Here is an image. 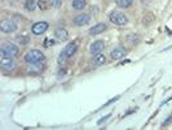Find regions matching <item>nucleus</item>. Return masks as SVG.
<instances>
[{"label":"nucleus","instance_id":"obj_7","mask_svg":"<svg viewBox=\"0 0 172 130\" xmlns=\"http://www.w3.org/2000/svg\"><path fill=\"white\" fill-rule=\"evenodd\" d=\"M0 66H2L4 70H13V69L16 68V64H14V61L12 60V57H5V56H3L2 61H0Z\"/></svg>","mask_w":172,"mask_h":130},{"label":"nucleus","instance_id":"obj_5","mask_svg":"<svg viewBox=\"0 0 172 130\" xmlns=\"http://www.w3.org/2000/svg\"><path fill=\"white\" fill-rule=\"evenodd\" d=\"M0 29H2L3 33H12L17 29V25L11 20H4L0 22Z\"/></svg>","mask_w":172,"mask_h":130},{"label":"nucleus","instance_id":"obj_20","mask_svg":"<svg viewBox=\"0 0 172 130\" xmlns=\"http://www.w3.org/2000/svg\"><path fill=\"white\" fill-rule=\"evenodd\" d=\"M109 117H110V116H105V117H104V118H101V120H100V121H98V125H101V124H102V122H104V121H106V120H108V118H109Z\"/></svg>","mask_w":172,"mask_h":130},{"label":"nucleus","instance_id":"obj_4","mask_svg":"<svg viewBox=\"0 0 172 130\" xmlns=\"http://www.w3.org/2000/svg\"><path fill=\"white\" fill-rule=\"evenodd\" d=\"M76 49H78V46H76L75 43H70V44H67L65 47L64 52L61 54V56H60V63H62L64 61L62 59H65V57H71L75 54V52H76Z\"/></svg>","mask_w":172,"mask_h":130},{"label":"nucleus","instance_id":"obj_11","mask_svg":"<svg viewBox=\"0 0 172 130\" xmlns=\"http://www.w3.org/2000/svg\"><path fill=\"white\" fill-rule=\"evenodd\" d=\"M105 30H106V25L105 23H97L89 30V34H91V35H97V34L104 33Z\"/></svg>","mask_w":172,"mask_h":130},{"label":"nucleus","instance_id":"obj_3","mask_svg":"<svg viewBox=\"0 0 172 130\" xmlns=\"http://www.w3.org/2000/svg\"><path fill=\"white\" fill-rule=\"evenodd\" d=\"M109 18H110V21L113 22V23H115V25H120V26H123V25H126V23L128 22V18H127V17H126L123 13L118 12V11L111 12Z\"/></svg>","mask_w":172,"mask_h":130},{"label":"nucleus","instance_id":"obj_18","mask_svg":"<svg viewBox=\"0 0 172 130\" xmlns=\"http://www.w3.org/2000/svg\"><path fill=\"white\" fill-rule=\"evenodd\" d=\"M38 5H39L40 9H43V11L47 9V3H45V0H39V2H38Z\"/></svg>","mask_w":172,"mask_h":130},{"label":"nucleus","instance_id":"obj_13","mask_svg":"<svg viewBox=\"0 0 172 130\" xmlns=\"http://www.w3.org/2000/svg\"><path fill=\"white\" fill-rule=\"evenodd\" d=\"M84 7H85L84 0H74V2H73V8L76 9V11H82Z\"/></svg>","mask_w":172,"mask_h":130},{"label":"nucleus","instance_id":"obj_19","mask_svg":"<svg viewBox=\"0 0 172 130\" xmlns=\"http://www.w3.org/2000/svg\"><path fill=\"white\" fill-rule=\"evenodd\" d=\"M18 42L20 43H23V44H26L29 40H27V38H25V37H18Z\"/></svg>","mask_w":172,"mask_h":130},{"label":"nucleus","instance_id":"obj_2","mask_svg":"<svg viewBox=\"0 0 172 130\" xmlns=\"http://www.w3.org/2000/svg\"><path fill=\"white\" fill-rule=\"evenodd\" d=\"M2 56L5 57H14L18 55V47L16 44H12V43H5V44L2 46Z\"/></svg>","mask_w":172,"mask_h":130},{"label":"nucleus","instance_id":"obj_15","mask_svg":"<svg viewBox=\"0 0 172 130\" xmlns=\"http://www.w3.org/2000/svg\"><path fill=\"white\" fill-rule=\"evenodd\" d=\"M94 64L96 65H102V64H105V61H106V59H105V56L104 55H101V54H98L96 57H94Z\"/></svg>","mask_w":172,"mask_h":130},{"label":"nucleus","instance_id":"obj_6","mask_svg":"<svg viewBox=\"0 0 172 130\" xmlns=\"http://www.w3.org/2000/svg\"><path fill=\"white\" fill-rule=\"evenodd\" d=\"M48 29V23L47 22H36V23H34L32 26V33L35 34V35H41L43 33H45Z\"/></svg>","mask_w":172,"mask_h":130},{"label":"nucleus","instance_id":"obj_1","mask_svg":"<svg viewBox=\"0 0 172 130\" xmlns=\"http://www.w3.org/2000/svg\"><path fill=\"white\" fill-rule=\"evenodd\" d=\"M43 60H44V55L38 49H32V51L27 52L26 56H25V61L27 64H39Z\"/></svg>","mask_w":172,"mask_h":130},{"label":"nucleus","instance_id":"obj_17","mask_svg":"<svg viewBox=\"0 0 172 130\" xmlns=\"http://www.w3.org/2000/svg\"><path fill=\"white\" fill-rule=\"evenodd\" d=\"M49 3L52 4V7H55V8H60L62 4V0H49Z\"/></svg>","mask_w":172,"mask_h":130},{"label":"nucleus","instance_id":"obj_16","mask_svg":"<svg viewBox=\"0 0 172 130\" xmlns=\"http://www.w3.org/2000/svg\"><path fill=\"white\" fill-rule=\"evenodd\" d=\"M25 8L27 11H34L35 9V0H26V4H25Z\"/></svg>","mask_w":172,"mask_h":130},{"label":"nucleus","instance_id":"obj_14","mask_svg":"<svg viewBox=\"0 0 172 130\" xmlns=\"http://www.w3.org/2000/svg\"><path fill=\"white\" fill-rule=\"evenodd\" d=\"M132 0H117V5L120 8H128L131 7Z\"/></svg>","mask_w":172,"mask_h":130},{"label":"nucleus","instance_id":"obj_12","mask_svg":"<svg viewBox=\"0 0 172 130\" xmlns=\"http://www.w3.org/2000/svg\"><path fill=\"white\" fill-rule=\"evenodd\" d=\"M55 35H56V38H57V39H60V40H66V39H67V37H69V34H67V31H66L65 29H62V28H58V29H56Z\"/></svg>","mask_w":172,"mask_h":130},{"label":"nucleus","instance_id":"obj_10","mask_svg":"<svg viewBox=\"0 0 172 130\" xmlns=\"http://www.w3.org/2000/svg\"><path fill=\"white\" fill-rule=\"evenodd\" d=\"M104 49V42L102 40H97V42H94L93 44L91 46V52L93 55H98L101 54V51Z\"/></svg>","mask_w":172,"mask_h":130},{"label":"nucleus","instance_id":"obj_9","mask_svg":"<svg viewBox=\"0 0 172 130\" xmlns=\"http://www.w3.org/2000/svg\"><path fill=\"white\" fill-rule=\"evenodd\" d=\"M126 52H127V51H126L123 47H118V48H115L114 51H111L110 56H111V59H113V60H119V59L124 57Z\"/></svg>","mask_w":172,"mask_h":130},{"label":"nucleus","instance_id":"obj_8","mask_svg":"<svg viewBox=\"0 0 172 130\" xmlns=\"http://www.w3.org/2000/svg\"><path fill=\"white\" fill-rule=\"evenodd\" d=\"M89 20H91L89 14L83 13V14H79V16L75 17V18H74V23L78 25V26H83V25H87L89 22Z\"/></svg>","mask_w":172,"mask_h":130}]
</instances>
